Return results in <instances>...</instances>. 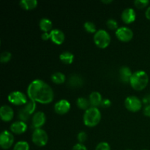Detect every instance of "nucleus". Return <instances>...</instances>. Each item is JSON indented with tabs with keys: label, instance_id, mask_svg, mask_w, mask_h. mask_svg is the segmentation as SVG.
<instances>
[{
	"label": "nucleus",
	"instance_id": "9",
	"mask_svg": "<svg viewBox=\"0 0 150 150\" xmlns=\"http://www.w3.org/2000/svg\"><path fill=\"white\" fill-rule=\"evenodd\" d=\"M116 36L122 42H128L133 37V32L127 26H121L116 30Z\"/></svg>",
	"mask_w": 150,
	"mask_h": 150
},
{
	"label": "nucleus",
	"instance_id": "10",
	"mask_svg": "<svg viewBox=\"0 0 150 150\" xmlns=\"http://www.w3.org/2000/svg\"><path fill=\"white\" fill-rule=\"evenodd\" d=\"M70 103L67 100L62 99L54 104V111L60 115L65 114L70 111Z\"/></svg>",
	"mask_w": 150,
	"mask_h": 150
},
{
	"label": "nucleus",
	"instance_id": "41",
	"mask_svg": "<svg viewBox=\"0 0 150 150\" xmlns=\"http://www.w3.org/2000/svg\"><path fill=\"white\" fill-rule=\"evenodd\" d=\"M127 150H130V149H127Z\"/></svg>",
	"mask_w": 150,
	"mask_h": 150
},
{
	"label": "nucleus",
	"instance_id": "13",
	"mask_svg": "<svg viewBox=\"0 0 150 150\" xmlns=\"http://www.w3.org/2000/svg\"><path fill=\"white\" fill-rule=\"evenodd\" d=\"M50 35H51V41L57 45H61L65 39L64 33L59 29H53L50 32Z\"/></svg>",
	"mask_w": 150,
	"mask_h": 150
},
{
	"label": "nucleus",
	"instance_id": "20",
	"mask_svg": "<svg viewBox=\"0 0 150 150\" xmlns=\"http://www.w3.org/2000/svg\"><path fill=\"white\" fill-rule=\"evenodd\" d=\"M59 59L63 63L66 64H72L74 59V55L70 51H64L59 55Z\"/></svg>",
	"mask_w": 150,
	"mask_h": 150
},
{
	"label": "nucleus",
	"instance_id": "33",
	"mask_svg": "<svg viewBox=\"0 0 150 150\" xmlns=\"http://www.w3.org/2000/svg\"><path fill=\"white\" fill-rule=\"evenodd\" d=\"M72 150H87V149H86V147L85 146L84 144L81 143H78L73 146Z\"/></svg>",
	"mask_w": 150,
	"mask_h": 150
},
{
	"label": "nucleus",
	"instance_id": "24",
	"mask_svg": "<svg viewBox=\"0 0 150 150\" xmlns=\"http://www.w3.org/2000/svg\"><path fill=\"white\" fill-rule=\"evenodd\" d=\"M28 113H29L30 115H32V114L35 111V108H36V102H35L32 100H29L27 101L26 104L24 105V106L23 107Z\"/></svg>",
	"mask_w": 150,
	"mask_h": 150
},
{
	"label": "nucleus",
	"instance_id": "3",
	"mask_svg": "<svg viewBox=\"0 0 150 150\" xmlns=\"http://www.w3.org/2000/svg\"><path fill=\"white\" fill-rule=\"evenodd\" d=\"M101 120V113L96 107H90L85 111L83 120L85 125L88 127H95Z\"/></svg>",
	"mask_w": 150,
	"mask_h": 150
},
{
	"label": "nucleus",
	"instance_id": "34",
	"mask_svg": "<svg viewBox=\"0 0 150 150\" xmlns=\"http://www.w3.org/2000/svg\"><path fill=\"white\" fill-rule=\"evenodd\" d=\"M111 104V100L109 99H108V98H105V99H103L100 105L103 108H108V107H110Z\"/></svg>",
	"mask_w": 150,
	"mask_h": 150
},
{
	"label": "nucleus",
	"instance_id": "15",
	"mask_svg": "<svg viewBox=\"0 0 150 150\" xmlns=\"http://www.w3.org/2000/svg\"><path fill=\"white\" fill-rule=\"evenodd\" d=\"M27 130V125L23 121H17L10 125V130L15 134L20 135L25 133Z\"/></svg>",
	"mask_w": 150,
	"mask_h": 150
},
{
	"label": "nucleus",
	"instance_id": "19",
	"mask_svg": "<svg viewBox=\"0 0 150 150\" xmlns=\"http://www.w3.org/2000/svg\"><path fill=\"white\" fill-rule=\"evenodd\" d=\"M68 83L73 87H79L83 83V79L79 75L74 74L70 76Z\"/></svg>",
	"mask_w": 150,
	"mask_h": 150
},
{
	"label": "nucleus",
	"instance_id": "5",
	"mask_svg": "<svg viewBox=\"0 0 150 150\" xmlns=\"http://www.w3.org/2000/svg\"><path fill=\"white\" fill-rule=\"evenodd\" d=\"M32 142L38 146H44L48 141V136L46 132L41 128L34 130L32 135Z\"/></svg>",
	"mask_w": 150,
	"mask_h": 150
},
{
	"label": "nucleus",
	"instance_id": "29",
	"mask_svg": "<svg viewBox=\"0 0 150 150\" xmlns=\"http://www.w3.org/2000/svg\"><path fill=\"white\" fill-rule=\"evenodd\" d=\"M106 25L109 29H113V30H117L118 29V23H117V21L114 18H109L106 21Z\"/></svg>",
	"mask_w": 150,
	"mask_h": 150
},
{
	"label": "nucleus",
	"instance_id": "38",
	"mask_svg": "<svg viewBox=\"0 0 150 150\" xmlns=\"http://www.w3.org/2000/svg\"><path fill=\"white\" fill-rule=\"evenodd\" d=\"M145 16H146V17L148 19L150 20V6L148 7L147 9H146V12H145Z\"/></svg>",
	"mask_w": 150,
	"mask_h": 150
},
{
	"label": "nucleus",
	"instance_id": "2",
	"mask_svg": "<svg viewBox=\"0 0 150 150\" xmlns=\"http://www.w3.org/2000/svg\"><path fill=\"white\" fill-rule=\"evenodd\" d=\"M149 83V76L144 70H137L132 75L130 83L132 87L138 91L142 90Z\"/></svg>",
	"mask_w": 150,
	"mask_h": 150
},
{
	"label": "nucleus",
	"instance_id": "22",
	"mask_svg": "<svg viewBox=\"0 0 150 150\" xmlns=\"http://www.w3.org/2000/svg\"><path fill=\"white\" fill-rule=\"evenodd\" d=\"M65 76L62 72H55L51 75V80L57 84H61L65 81Z\"/></svg>",
	"mask_w": 150,
	"mask_h": 150
},
{
	"label": "nucleus",
	"instance_id": "8",
	"mask_svg": "<svg viewBox=\"0 0 150 150\" xmlns=\"http://www.w3.org/2000/svg\"><path fill=\"white\" fill-rule=\"evenodd\" d=\"M14 142V136L11 132L8 130H3L0 134V146L2 149H8Z\"/></svg>",
	"mask_w": 150,
	"mask_h": 150
},
{
	"label": "nucleus",
	"instance_id": "40",
	"mask_svg": "<svg viewBox=\"0 0 150 150\" xmlns=\"http://www.w3.org/2000/svg\"><path fill=\"white\" fill-rule=\"evenodd\" d=\"M143 150H147V149H143Z\"/></svg>",
	"mask_w": 150,
	"mask_h": 150
},
{
	"label": "nucleus",
	"instance_id": "6",
	"mask_svg": "<svg viewBox=\"0 0 150 150\" xmlns=\"http://www.w3.org/2000/svg\"><path fill=\"white\" fill-rule=\"evenodd\" d=\"M125 105L126 108L132 112H137L142 107V102L138 97L130 95L125 100Z\"/></svg>",
	"mask_w": 150,
	"mask_h": 150
},
{
	"label": "nucleus",
	"instance_id": "35",
	"mask_svg": "<svg viewBox=\"0 0 150 150\" xmlns=\"http://www.w3.org/2000/svg\"><path fill=\"white\" fill-rule=\"evenodd\" d=\"M143 112L145 116L150 117V104H148V105H145L144 108Z\"/></svg>",
	"mask_w": 150,
	"mask_h": 150
},
{
	"label": "nucleus",
	"instance_id": "14",
	"mask_svg": "<svg viewBox=\"0 0 150 150\" xmlns=\"http://www.w3.org/2000/svg\"><path fill=\"white\" fill-rule=\"evenodd\" d=\"M136 14L135 10L131 7L125 8L121 14V18L125 23H130L136 20Z\"/></svg>",
	"mask_w": 150,
	"mask_h": 150
},
{
	"label": "nucleus",
	"instance_id": "12",
	"mask_svg": "<svg viewBox=\"0 0 150 150\" xmlns=\"http://www.w3.org/2000/svg\"><path fill=\"white\" fill-rule=\"evenodd\" d=\"M45 120H46L45 114L42 111H38V112L35 113L32 117V125L35 129L40 128L45 124Z\"/></svg>",
	"mask_w": 150,
	"mask_h": 150
},
{
	"label": "nucleus",
	"instance_id": "11",
	"mask_svg": "<svg viewBox=\"0 0 150 150\" xmlns=\"http://www.w3.org/2000/svg\"><path fill=\"white\" fill-rule=\"evenodd\" d=\"M14 117V111L11 106L4 105L0 108V117L4 122H10Z\"/></svg>",
	"mask_w": 150,
	"mask_h": 150
},
{
	"label": "nucleus",
	"instance_id": "27",
	"mask_svg": "<svg viewBox=\"0 0 150 150\" xmlns=\"http://www.w3.org/2000/svg\"><path fill=\"white\" fill-rule=\"evenodd\" d=\"M12 57L11 53L9 52V51H3L1 53V55H0V62L2 63L7 62L10 60Z\"/></svg>",
	"mask_w": 150,
	"mask_h": 150
},
{
	"label": "nucleus",
	"instance_id": "26",
	"mask_svg": "<svg viewBox=\"0 0 150 150\" xmlns=\"http://www.w3.org/2000/svg\"><path fill=\"white\" fill-rule=\"evenodd\" d=\"M83 27H84L85 30L86 32H89V33H95L97 32L96 30V26L95 23L92 21H86L83 24Z\"/></svg>",
	"mask_w": 150,
	"mask_h": 150
},
{
	"label": "nucleus",
	"instance_id": "1",
	"mask_svg": "<svg viewBox=\"0 0 150 150\" xmlns=\"http://www.w3.org/2000/svg\"><path fill=\"white\" fill-rule=\"evenodd\" d=\"M29 99L40 103L48 104L54 99V91L51 86L40 79L32 81L27 88Z\"/></svg>",
	"mask_w": 150,
	"mask_h": 150
},
{
	"label": "nucleus",
	"instance_id": "37",
	"mask_svg": "<svg viewBox=\"0 0 150 150\" xmlns=\"http://www.w3.org/2000/svg\"><path fill=\"white\" fill-rule=\"evenodd\" d=\"M143 102L145 103H150V95H146L144 98H143Z\"/></svg>",
	"mask_w": 150,
	"mask_h": 150
},
{
	"label": "nucleus",
	"instance_id": "16",
	"mask_svg": "<svg viewBox=\"0 0 150 150\" xmlns=\"http://www.w3.org/2000/svg\"><path fill=\"white\" fill-rule=\"evenodd\" d=\"M133 73L130 67L127 66H122L120 69V78L122 81L125 83L130 82V78H131Z\"/></svg>",
	"mask_w": 150,
	"mask_h": 150
},
{
	"label": "nucleus",
	"instance_id": "28",
	"mask_svg": "<svg viewBox=\"0 0 150 150\" xmlns=\"http://www.w3.org/2000/svg\"><path fill=\"white\" fill-rule=\"evenodd\" d=\"M18 117H19V119L21 120V121L25 122L26 121V120H28L29 117H30V114H29V113L24 109V108H21L20 111H19Z\"/></svg>",
	"mask_w": 150,
	"mask_h": 150
},
{
	"label": "nucleus",
	"instance_id": "4",
	"mask_svg": "<svg viewBox=\"0 0 150 150\" xmlns=\"http://www.w3.org/2000/svg\"><path fill=\"white\" fill-rule=\"evenodd\" d=\"M94 42L99 48H105L111 42V36L105 29H98L94 35Z\"/></svg>",
	"mask_w": 150,
	"mask_h": 150
},
{
	"label": "nucleus",
	"instance_id": "21",
	"mask_svg": "<svg viewBox=\"0 0 150 150\" xmlns=\"http://www.w3.org/2000/svg\"><path fill=\"white\" fill-rule=\"evenodd\" d=\"M37 0H21L19 4L25 10H32L38 6Z\"/></svg>",
	"mask_w": 150,
	"mask_h": 150
},
{
	"label": "nucleus",
	"instance_id": "30",
	"mask_svg": "<svg viewBox=\"0 0 150 150\" xmlns=\"http://www.w3.org/2000/svg\"><path fill=\"white\" fill-rule=\"evenodd\" d=\"M95 150H111V146L107 142H102L97 145Z\"/></svg>",
	"mask_w": 150,
	"mask_h": 150
},
{
	"label": "nucleus",
	"instance_id": "18",
	"mask_svg": "<svg viewBox=\"0 0 150 150\" xmlns=\"http://www.w3.org/2000/svg\"><path fill=\"white\" fill-rule=\"evenodd\" d=\"M39 26L42 31L44 32H51L52 30L53 23L51 20H50L48 18H42L39 21Z\"/></svg>",
	"mask_w": 150,
	"mask_h": 150
},
{
	"label": "nucleus",
	"instance_id": "31",
	"mask_svg": "<svg viewBox=\"0 0 150 150\" xmlns=\"http://www.w3.org/2000/svg\"><path fill=\"white\" fill-rule=\"evenodd\" d=\"M149 0H136L134 1V4L138 8H144L149 4Z\"/></svg>",
	"mask_w": 150,
	"mask_h": 150
},
{
	"label": "nucleus",
	"instance_id": "36",
	"mask_svg": "<svg viewBox=\"0 0 150 150\" xmlns=\"http://www.w3.org/2000/svg\"><path fill=\"white\" fill-rule=\"evenodd\" d=\"M41 38L43 40H47L51 39V35H50V32H43L41 35Z\"/></svg>",
	"mask_w": 150,
	"mask_h": 150
},
{
	"label": "nucleus",
	"instance_id": "23",
	"mask_svg": "<svg viewBox=\"0 0 150 150\" xmlns=\"http://www.w3.org/2000/svg\"><path fill=\"white\" fill-rule=\"evenodd\" d=\"M76 103H77L78 107L81 109L87 110L91 106L89 100L86 98H83V97H80V98H78L77 100H76Z\"/></svg>",
	"mask_w": 150,
	"mask_h": 150
},
{
	"label": "nucleus",
	"instance_id": "39",
	"mask_svg": "<svg viewBox=\"0 0 150 150\" xmlns=\"http://www.w3.org/2000/svg\"><path fill=\"white\" fill-rule=\"evenodd\" d=\"M112 0H102V2L105 3V4H108V3L112 2Z\"/></svg>",
	"mask_w": 150,
	"mask_h": 150
},
{
	"label": "nucleus",
	"instance_id": "17",
	"mask_svg": "<svg viewBox=\"0 0 150 150\" xmlns=\"http://www.w3.org/2000/svg\"><path fill=\"white\" fill-rule=\"evenodd\" d=\"M89 103H90L91 107H96V108H98V105H100L103 98L100 92L95 91V92H92L89 95Z\"/></svg>",
	"mask_w": 150,
	"mask_h": 150
},
{
	"label": "nucleus",
	"instance_id": "25",
	"mask_svg": "<svg viewBox=\"0 0 150 150\" xmlns=\"http://www.w3.org/2000/svg\"><path fill=\"white\" fill-rule=\"evenodd\" d=\"M13 150H29V145L27 142L20 141L15 144Z\"/></svg>",
	"mask_w": 150,
	"mask_h": 150
},
{
	"label": "nucleus",
	"instance_id": "32",
	"mask_svg": "<svg viewBox=\"0 0 150 150\" xmlns=\"http://www.w3.org/2000/svg\"><path fill=\"white\" fill-rule=\"evenodd\" d=\"M77 139L79 140V143L83 144V142H86V140L87 139V134H86V132L84 131H81L79 132V134L77 136Z\"/></svg>",
	"mask_w": 150,
	"mask_h": 150
},
{
	"label": "nucleus",
	"instance_id": "7",
	"mask_svg": "<svg viewBox=\"0 0 150 150\" xmlns=\"http://www.w3.org/2000/svg\"><path fill=\"white\" fill-rule=\"evenodd\" d=\"M7 99L9 102L16 105H25L28 101L26 95L20 91H14L10 92L7 96Z\"/></svg>",
	"mask_w": 150,
	"mask_h": 150
}]
</instances>
